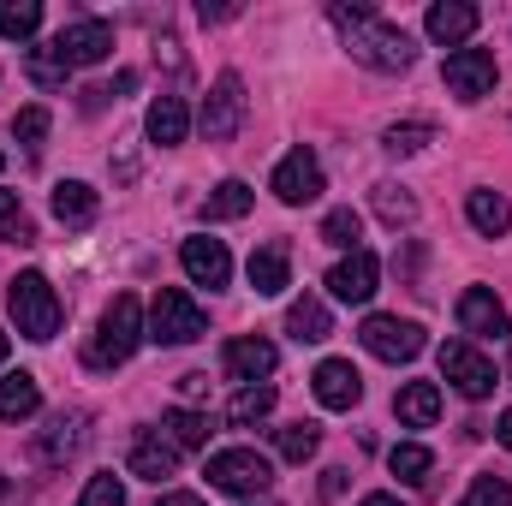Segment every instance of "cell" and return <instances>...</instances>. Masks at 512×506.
Instances as JSON below:
<instances>
[{
    "instance_id": "4316f807",
    "label": "cell",
    "mask_w": 512,
    "mask_h": 506,
    "mask_svg": "<svg viewBox=\"0 0 512 506\" xmlns=\"http://www.w3.org/2000/svg\"><path fill=\"white\" fill-rule=\"evenodd\" d=\"M465 215H471V227H477L483 239H501L512 227V209H507L501 191H471V197H465Z\"/></svg>"
},
{
    "instance_id": "44dd1931",
    "label": "cell",
    "mask_w": 512,
    "mask_h": 506,
    "mask_svg": "<svg viewBox=\"0 0 512 506\" xmlns=\"http://www.w3.org/2000/svg\"><path fill=\"white\" fill-rule=\"evenodd\" d=\"M393 417H399L405 429H429V423L441 417V387H435V381H405V387L393 393Z\"/></svg>"
},
{
    "instance_id": "6da1fadb",
    "label": "cell",
    "mask_w": 512,
    "mask_h": 506,
    "mask_svg": "<svg viewBox=\"0 0 512 506\" xmlns=\"http://www.w3.org/2000/svg\"><path fill=\"white\" fill-rule=\"evenodd\" d=\"M328 18L346 30L352 60H358V66H370V72H405V66L417 60V42H411L399 24H387L376 6H346V0H334V6H328Z\"/></svg>"
},
{
    "instance_id": "d4e9b609",
    "label": "cell",
    "mask_w": 512,
    "mask_h": 506,
    "mask_svg": "<svg viewBox=\"0 0 512 506\" xmlns=\"http://www.w3.org/2000/svg\"><path fill=\"white\" fill-rule=\"evenodd\" d=\"M36 411H42V387H36V376H24V370L0 376V423H24V417H36Z\"/></svg>"
},
{
    "instance_id": "cb8c5ba5",
    "label": "cell",
    "mask_w": 512,
    "mask_h": 506,
    "mask_svg": "<svg viewBox=\"0 0 512 506\" xmlns=\"http://www.w3.org/2000/svg\"><path fill=\"white\" fill-rule=\"evenodd\" d=\"M286 334L298 340V346H316V340H328L334 334V316H328V304L322 298H292V310H286Z\"/></svg>"
},
{
    "instance_id": "f6af8a7d",
    "label": "cell",
    "mask_w": 512,
    "mask_h": 506,
    "mask_svg": "<svg viewBox=\"0 0 512 506\" xmlns=\"http://www.w3.org/2000/svg\"><path fill=\"white\" fill-rule=\"evenodd\" d=\"M358 506H399V501H393V495H364Z\"/></svg>"
},
{
    "instance_id": "5bb4252c",
    "label": "cell",
    "mask_w": 512,
    "mask_h": 506,
    "mask_svg": "<svg viewBox=\"0 0 512 506\" xmlns=\"http://www.w3.org/2000/svg\"><path fill=\"white\" fill-rule=\"evenodd\" d=\"M126 465L131 477H143V483H161V477H173V465H179V447L161 435V429H137L126 447Z\"/></svg>"
},
{
    "instance_id": "8992f818",
    "label": "cell",
    "mask_w": 512,
    "mask_h": 506,
    "mask_svg": "<svg viewBox=\"0 0 512 506\" xmlns=\"http://www.w3.org/2000/svg\"><path fill=\"white\" fill-rule=\"evenodd\" d=\"M441 78H447V90H453L459 102H483V96L495 90L501 66H495V54H489V48H453V54H447V66H441Z\"/></svg>"
},
{
    "instance_id": "30bf717a",
    "label": "cell",
    "mask_w": 512,
    "mask_h": 506,
    "mask_svg": "<svg viewBox=\"0 0 512 506\" xmlns=\"http://www.w3.org/2000/svg\"><path fill=\"white\" fill-rule=\"evenodd\" d=\"M268 191L280 197V203H316L322 197V161H316V149H292V155H280V167H274V179H268Z\"/></svg>"
},
{
    "instance_id": "4dcf8cb0",
    "label": "cell",
    "mask_w": 512,
    "mask_h": 506,
    "mask_svg": "<svg viewBox=\"0 0 512 506\" xmlns=\"http://www.w3.org/2000/svg\"><path fill=\"white\" fill-rule=\"evenodd\" d=\"M66 72H72V66L60 60V48H54V42H48V48H30V54H24V78H30L36 90H60V84H66Z\"/></svg>"
},
{
    "instance_id": "7bdbcfd3",
    "label": "cell",
    "mask_w": 512,
    "mask_h": 506,
    "mask_svg": "<svg viewBox=\"0 0 512 506\" xmlns=\"http://www.w3.org/2000/svg\"><path fill=\"white\" fill-rule=\"evenodd\" d=\"M179 387H185L191 399H203V393H209V376H185V381H179Z\"/></svg>"
},
{
    "instance_id": "74e56055",
    "label": "cell",
    "mask_w": 512,
    "mask_h": 506,
    "mask_svg": "<svg viewBox=\"0 0 512 506\" xmlns=\"http://www.w3.org/2000/svg\"><path fill=\"white\" fill-rule=\"evenodd\" d=\"M429 137H435V126H429V120H405V126H387L382 143L393 149V155H417V149H423Z\"/></svg>"
},
{
    "instance_id": "2e32d148",
    "label": "cell",
    "mask_w": 512,
    "mask_h": 506,
    "mask_svg": "<svg viewBox=\"0 0 512 506\" xmlns=\"http://www.w3.org/2000/svg\"><path fill=\"white\" fill-rule=\"evenodd\" d=\"M84 435H90V417H84V411H60V417H48V429L36 435V459H42V465H66V459L84 447Z\"/></svg>"
},
{
    "instance_id": "8fae6325",
    "label": "cell",
    "mask_w": 512,
    "mask_h": 506,
    "mask_svg": "<svg viewBox=\"0 0 512 506\" xmlns=\"http://www.w3.org/2000/svg\"><path fill=\"white\" fill-rule=\"evenodd\" d=\"M54 48H60L66 66H102L114 54V24L108 18H78V24H66L54 36Z\"/></svg>"
},
{
    "instance_id": "7c38bea8",
    "label": "cell",
    "mask_w": 512,
    "mask_h": 506,
    "mask_svg": "<svg viewBox=\"0 0 512 506\" xmlns=\"http://www.w3.org/2000/svg\"><path fill=\"white\" fill-rule=\"evenodd\" d=\"M274 364H280V352H274V340H262V334H239V340H227V352H221V370L233 381H268L274 376Z\"/></svg>"
},
{
    "instance_id": "bcb514c9",
    "label": "cell",
    "mask_w": 512,
    "mask_h": 506,
    "mask_svg": "<svg viewBox=\"0 0 512 506\" xmlns=\"http://www.w3.org/2000/svg\"><path fill=\"white\" fill-rule=\"evenodd\" d=\"M0 358H6V334H0Z\"/></svg>"
},
{
    "instance_id": "d590c367",
    "label": "cell",
    "mask_w": 512,
    "mask_h": 506,
    "mask_svg": "<svg viewBox=\"0 0 512 506\" xmlns=\"http://www.w3.org/2000/svg\"><path fill=\"white\" fill-rule=\"evenodd\" d=\"M48 108H18V120H12V137L24 143V155H42V143H48Z\"/></svg>"
},
{
    "instance_id": "3957f363",
    "label": "cell",
    "mask_w": 512,
    "mask_h": 506,
    "mask_svg": "<svg viewBox=\"0 0 512 506\" xmlns=\"http://www.w3.org/2000/svg\"><path fill=\"white\" fill-rule=\"evenodd\" d=\"M6 310H12V322H18L24 340H54L60 334V298H54L48 274H36V268H24V274L6 280Z\"/></svg>"
},
{
    "instance_id": "9a60e30c",
    "label": "cell",
    "mask_w": 512,
    "mask_h": 506,
    "mask_svg": "<svg viewBox=\"0 0 512 506\" xmlns=\"http://www.w3.org/2000/svg\"><path fill=\"white\" fill-rule=\"evenodd\" d=\"M477 18H483V12H477L471 0H435L429 18H423V30H429L441 48H465V42L477 36Z\"/></svg>"
},
{
    "instance_id": "ee69618b",
    "label": "cell",
    "mask_w": 512,
    "mask_h": 506,
    "mask_svg": "<svg viewBox=\"0 0 512 506\" xmlns=\"http://www.w3.org/2000/svg\"><path fill=\"white\" fill-rule=\"evenodd\" d=\"M495 435H501V447H512V411H501V423H495Z\"/></svg>"
},
{
    "instance_id": "ac0fdd59",
    "label": "cell",
    "mask_w": 512,
    "mask_h": 506,
    "mask_svg": "<svg viewBox=\"0 0 512 506\" xmlns=\"http://www.w3.org/2000/svg\"><path fill=\"white\" fill-rule=\"evenodd\" d=\"M310 387H316V399H322L328 411H352V405L364 399V376H358L346 358H328V364H316Z\"/></svg>"
},
{
    "instance_id": "ab89813d",
    "label": "cell",
    "mask_w": 512,
    "mask_h": 506,
    "mask_svg": "<svg viewBox=\"0 0 512 506\" xmlns=\"http://www.w3.org/2000/svg\"><path fill=\"white\" fill-rule=\"evenodd\" d=\"M78 506H126V489H120V477H114V471L90 477V483H84V501H78Z\"/></svg>"
},
{
    "instance_id": "f1b7e54d",
    "label": "cell",
    "mask_w": 512,
    "mask_h": 506,
    "mask_svg": "<svg viewBox=\"0 0 512 506\" xmlns=\"http://www.w3.org/2000/svg\"><path fill=\"white\" fill-rule=\"evenodd\" d=\"M268 411H274V387H268V381H251V387H239V393H233L227 423H233V429H251V423H262Z\"/></svg>"
},
{
    "instance_id": "603a6c76",
    "label": "cell",
    "mask_w": 512,
    "mask_h": 506,
    "mask_svg": "<svg viewBox=\"0 0 512 506\" xmlns=\"http://www.w3.org/2000/svg\"><path fill=\"white\" fill-rule=\"evenodd\" d=\"M48 203H54V221H60V227H90V221H96V209H102V203H96V191H90L84 179H60Z\"/></svg>"
},
{
    "instance_id": "c3c4849f",
    "label": "cell",
    "mask_w": 512,
    "mask_h": 506,
    "mask_svg": "<svg viewBox=\"0 0 512 506\" xmlns=\"http://www.w3.org/2000/svg\"><path fill=\"white\" fill-rule=\"evenodd\" d=\"M0 495H6V477H0Z\"/></svg>"
},
{
    "instance_id": "83f0119b",
    "label": "cell",
    "mask_w": 512,
    "mask_h": 506,
    "mask_svg": "<svg viewBox=\"0 0 512 506\" xmlns=\"http://www.w3.org/2000/svg\"><path fill=\"white\" fill-rule=\"evenodd\" d=\"M161 435H167L179 453H191V447H209V417L179 405V411H167V417H161Z\"/></svg>"
},
{
    "instance_id": "52a82bcc",
    "label": "cell",
    "mask_w": 512,
    "mask_h": 506,
    "mask_svg": "<svg viewBox=\"0 0 512 506\" xmlns=\"http://www.w3.org/2000/svg\"><path fill=\"white\" fill-rule=\"evenodd\" d=\"M245 108H251L245 78H239V72H221L215 90H209V102H203V137H209V143H227L233 131L245 126Z\"/></svg>"
},
{
    "instance_id": "5b68a950",
    "label": "cell",
    "mask_w": 512,
    "mask_h": 506,
    "mask_svg": "<svg viewBox=\"0 0 512 506\" xmlns=\"http://www.w3.org/2000/svg\"><path fill=\"white\" fill-rule=\"evenodd\" d=\"M203 477H209V489H221V495H268V483H274V465L256 453V447H221V453H209V465H203Z\"/></svg>"
},
{
    "instance_id": "ba28073f",
    "label": "cell",
    "mask_w": 512,
    "mask_h": 506,
    "mask_svg": "<svg viewBox=\"0 0 512 506\" xmlns=\"http://www.w3.org/2000/svg\"><path fill=\"white\" fill-rule=\"evenodd\" d=\"M358 340H364V352L382 358V364H411V358L423 352V328H417V322H399V316H370V322L358 328Z\"/></svg>"
},
{
    "instance_id": "484cf974",
    "label": "cell",
    "mask_w": 512,
    "mask_h": 506,
    "mask_svg": "<svg viewBox=\"0 0 512 506\" xmlns=\"http://www.w3.org/2000/svg\"><path fill=\"white\" fill-rule=\"evenodd\" d=\"M256 191L245 179H221L209 197H203V221H239V215H251Z\"/></svg>"
},
{
    "instance_id": "ffe728a7",
    "label": "cell",
    "mask_w": 512,
    "mask_h": 506,
    "mask_svg": "<svg viewBox=\"0 0 512 506\" xmlns=\"http://www.w3.org/2000/svg\"><path fill=\"white\" fill-rule=\"evenodd\" d=\"M251 286H256V298H280L286 286H292V251L280 245V239H268L262 251H251Z\"/></svg>"
},
{
    "instance_id": "f546056e",
    "label": "cell",
    "mask_w": 512,
    "mask_h": 506,
    "mask_svg": "<svg viewBox=\"0 0 512 506\" xmlns=\"http://www.w3.org/2000/svg\"><path fill=\"white\" fill-rule=\"evenodd\" d=\"M42 30V0H0V36L6 42H30Z\"/></svg>"
},
{
    "instance_id": "d6a6232c",
    "label": "cell",
    "mask_w": 512,
    "mask_h": 506,
    "mask_svg": "<svg viewBox=\"0 0 512 506\" xmlns=\"http://www.w3.org/2000/svg\"><path fill=\"white\" fill-rule=\"evenodd\" d=\"M358 239H364V215H358V209H334V215L322 221V245H334V251H364Z\"/></svg>"
},
{
    "instance_id": "8d00e7d4",
    "label": "cell",
    "mask_w": 512,
    "mask_h": 506,
    "mask_svg": "<svg viewBox=\"0 0 512 506\" xmlns=\"http://www.w3.org/2000/svg\"><path fill=\"white\" fill-rule=\"evenodd\" d=\"M376 215H382L387 227H405V221H417V203L399 185H376Z\"/></svg>"
},
{
    "instance_id": "836d02e7",
    "label": "cell",
    "mask_w": 512,
    "mask_h": 506,
    "mask_svg": "<svg viewBox=\"0 0 512 506\" xmlns=\"http://www.w3.org/2000/svg\"><path fill=\"white\" fill-rule=\"evenodd\" d=\"M316 423H286V429H274V447H280V459L286 465H304L310 453H316Z\"/></svg>"
},
{
    "instance_id": "d6986e66",
    "label": "cell",
    "mask_w": 512,
    "mask_h": 506,
    "mask_svg": "<svg viewBox=\"0 0 512 506\" xmlns=\"http://www.w3.org/2000/svg\"><path fill=\"white\" fill-rule=\"evenodd\" d=\"M376 280H382V262L370 251H352L334 274H328V292H334L340 304H364V298L376 292Z\"/></svg>"
},
{
    "instance_id": "9c48e42d",
    "label": "cell",
    "mask_w": 512,
    "mask_h": 506,
    "mask_svg": "<svg viewBox=\"0 0 512 506\" xmlns=\"http://www.w3.org/2000/svg\"><path fill=\"white\" fill-rule=\"evenodd\" d=\"M441 376L453 381L465 399H489V393H495V381H501V376H495V364H489L471 340H447V346H441Z\"/></svg>"
},
{
    "instance_id": "277c9868",
    "label": "cell",
    "mask_w": 512,
    "mask_h": 506,
    "mask_svg": "<svg viewBox=\"0 0 512 506\" xmlns=\"http://www.w3.org/2000/svg\"><path fill=\"white\" fill-rule=\"evenodd\" d=\"M203 334H209L203 304H197L191 292H179V286H161L155 304H149V340H155V346H191V340H203Z\"/></svg>"
},
{
    "instance_id": "1f68e13d",
    "label": "cell",
    "mask_w": 512,
    "mask_h": 506,
    "mask_svg": "<svg viewBox=\"0 0 512 506\" xmlns=\"http://www.w3.org/2000/svg\"><path fill=\"white\" fill-rule=\"evenodd\" d=\"M387 471H393L399 483H429V471H435V453H429V447H417V441H399V447L387 453Z\"/></svg>"
},
{
    "instance_id": "e575fe53",
    "label": "cell",
    "mask_w": 512,
    "mask_h": 506,
    "mask_svg": "<svg viewBox=\"0 0 512 506\" xmlns=\"http://www.w3.org/2000/svg\"><path fill=\"white\" fill-rule=\"evenodd\" d=\"M0 239H6V245H30V239H36V227H30V215H24L18 191H0Z\"/></svg>"
},
{
    "instance_id": "7402d4cb",
    "label": "cell",
    "mask_w": 512,
    "mask_h": 506,
    "mask_svg": "<svg viewBox=\"0 0 512 506\" xmlns=\"http://www.w3.org/2000/svg\"><path fill=\"white\" fill-rule=\"evenodd\" d=\"M149 143H161V149H173V143H185V131H191V114H185V96H155L149 102Z\"/></svg>"
},
{
    "instance_id": "e0dca14e",
    "label": "cell",
    "mask_w": 512,
    "mask_h": 506,
    "mask_svg": "<svg viewBox=\"0 0 512 506\" xmlns=\"http://www.w3.org/2000/svg\"><path fill=\"white\" fill-rule=\"evenodd\" d=\"M179 262H185V274H191L197 286H209V292L233 280V256H227L221 239H185V245H179Z\"/></svg>"
},
{
    "instance_id": "7a4b0ae2",
    "label": "cell",
    "mask_w": 512,
    "mask_h": 506,
    "mask_svg": "<svg viewBox=\"0 0 512 506\" xmlns=\"http://www.w3.org/2000/svg\"><path fill=\"white\" fill-rule=\"evenodd\" d=\"M137 346H143V310H137L131 292H120V298L102 310V328H96V340L84 346V364H90V370H120Z\"/></svg>"
},
{
    "instance_id": "f35d334b",
    "label": "cell",
    "mask_w": 512,
    "mask_h": 506,
    "mask_svg": "<svg viewBox=\"0 0 512 506\" xmlns=\"http://www.w3.org/2000/svg\"><path fill=\"white\" fill-rule=\"evenodd\" d=\"M459 506H512V483L489 471V477H477V483H471V495H465Z\"/></svg>"
},
{
    "instance_id": "681fc988",
    "label": "cell",
    "mask_w": 512,
    "mask_h": 506,
    "mask_svg": "<svg viewBox=\"0 0 512 506\" xmlns=\"http://www.w3.org/2000/svg\"><path fill=\"white\" fill-rule=\"evenodd\" d=\"M0 167H6V149H0Z\"/></svg>"
},
{
    "instance_id": "60d3db41",
    "label": "cell",
    "mask_w": 512,
    "mask_h": 506,
    "mask_svg": "<svg viewBox=\"0 0 512 506\" xmlns=\"http://www.w3.org/2000/svg\"><path fill=\"white\" fill-rule=\"evenodd\" d=\"M340 489H346V471H322V495H328V501H334V495H340Z\"/></svg>"
},
{
    "instance_id": "7dc6e473",
    "label": "cell",
    "mask_w": 512,
    "mask_h": 506,
    "mask_svg": "<svg viewBox=\"0 0 512 506\" xmlns=\"http://www.w3.org/2000/svg\"><path fill=\"white\" fill-rule=\"evenodd\" d=\"M245 506H268V501H245Z\"/></svg>"
},
{
    "instance_id": "4fadbf2b",
    "label": "cell",
    "mask_w": 512,
    "mask_h": 506,
    "mask_svg": "<svg viewBox=\"0 0 512 506\" xmlns=\"http://www.w3.org/2000/svg\"><path fill=\"white\" fill-rule=\"evenodd\" d=\"M459 328L465 334H477V340H507V310H501V298L489 292V286H465L459 292Z\"/></svg>"
},
{
    "instance_id": "b9f144b4",
    "label": "cell",
    "mask_w": 512,
    "mask_h": 506,
    "mask_svg": "<svg viewBox=\"0 0 512 506\" xmlns=\"http://www.w3.org/2000/svg\"><path fill=\"white\" fill-rule=\"evenodd\" d=\"M155 506H203V501H197V495H185V489H173V495H161Z\"/></svg>"
}]
</instances>
